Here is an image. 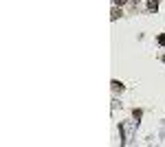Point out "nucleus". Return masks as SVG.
<instances>
[{"mask_svg": "<svg viewBox=\"0 0 165 147\" xmlns=\"http://www.w3.org/2000/svg\"><path fill=\"white\" fill-rule=\"evenodd\" d=\"M112 92H123V83L117 81V79H112Z\"/></svg>", "mask_w": 165, "mask_h": 147, "instance_id": "nucleus-1", "label": "nucleus"}, {"mask_svg": "<svg viewBox=\"0 0 165 147\" xmlns=\"http://www.w3.org/2000/svg\"><path fill=\"white\" fill-rule=\"evenodd\" d=\"M148 9L156 13V11H158V2H156V0H150V2H148Z\"/></svg>", "mask_w": 165, "mask_h": 147, "instance_id": "nucleus-2", "label": "nucleus"}, {"mask_svg": "<svg viewBox=\"0 0 165 147\" xmlns=\"http://www.w3.org/2000/svg\"><path fill=\"white\" fill-rule=\"evenodd\" d=\"M121 16H123V13H121V9H112V16H110V18H112V20H117V18H121Z\"/></svg>", "mask_w": 165, "mask_h": 147, "instance_id": "nucleus-3", "label": "nucleus"}, {"mask_svg": "<svg viewBox=\"0 0 165 147\" xmlns=\"http://www.w3.org/2000/svg\"><path fill=\"white\" fill-rule=\"evenodd\" d=\"M112 2H115V7H123L128 0H112Z\"/></svg>", "mask_w": 165, "mask_h": 147, "instance_id": "nucleus-4", "label": "nucleus"}, {"mask_svg": "<svg viewBox=\"0 0 165 147\" xmlns=\"http://www.w3.org/2000/svg\"><path fill=\"white\" fill-rule=\"evenodd\" d=\"M158 44H161V46H165V33H161V35H158Z\"/></svg>", "mask_w": 165, "mask_h": 147, "instance_id": "nucleus-5", "label": "nucleus"}, {"mask_svg": "<svg viewBox=\"0 0 165 147\" xmlns=\"http://www.w3.org/2000/svg\"><path fill=\"white\" fill-rule=\"evenodd\" d=\"M141 114H143L141 110H134V112H132V116H134V119H141Z\"/></svg>", "mask_w": 165, "mask_h": 147, "instance_id": "nucleus-6", "label": "nucleus"}]
</instances>
